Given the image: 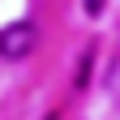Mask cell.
<instances>
[{
	"label": "cell",
	"mask_w": 120,
	"mask_h": 120,
	"mask_svg": "<svg viewBox=\"0 0 120 120\" xmlns=\"http://www.w3.org/2000/svg\"><path fill=\"white\" fill-rule=\"evenodd\" d=\"M34 43H39L34 22H13V26L0 30V56L4 60H26L30 52H34Z\"/></svg>",
	"instance_id": "1"
},
{
	"label": "cell",
	"mask_w": 120,
	"mask_h": 120,
	"mask_svg": "<svg viewBox=\"0 0 120 120\" xmlns=\"http://www.w3.org/2000/svg\"><path fill=\"white\" fill-rule=\"evenodd\" d=\"M99 4H103V0H86V9H90V13H99Z\"/></svg>",
	"instance_id": "2"
}]
</instances>
